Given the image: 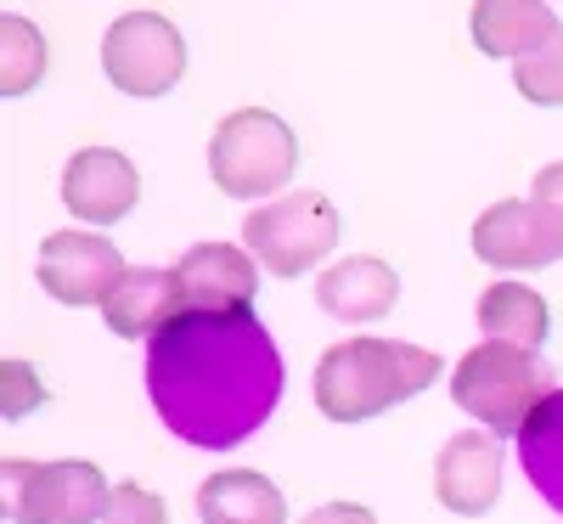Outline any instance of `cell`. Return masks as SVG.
Returning <instances> with one entry per match:
<instances>
[{
  "label": "cell",
  "mask_w": 563,
  "mask_h": 524,
  "mask_svg": "<svg viewBox=\"0 0 563 524\" xmlns=\"http://www.w3.org/2000/svg\"><path fill=\"white\" fill-rule=\"evenodd\" d=\"M113 507V485L97 462H29L7 457V518L12 524H97Z\"/></svg>",
  "instance_id": "cell-6"
},
{
  "label": "cell",
  "mask_w": 563,
  "mask_h": 524,
  "mask_svg": "<svg viewBox=\"0 0 563 524\" xmlns=\"http://www.w3.org/2000/svg\"><path fill=\"white\" fill-rule=\"evenodd\" d=\"M40 79H45V34L23 12H7L0 18V97H29Z\"/></svg>",
  "instance_id": "cell-19"
},
{
  "label": "cell",
  "mask_w": 563,
  "mask_h": 524,
  "mask_svg": "<svg viewBox=\"0 0 563 524\" xmlns=\"http://www.w3.org/2000/svg\"><path fill=\"white\" fill-rule=\"evenodd\" d=\"M180 310H254L260 260L238 243H198L175 260Z\"/></svg>",
  "instance_id": "cell-11"
},
{
  "label": "cell",
  "mask_w": 563,
  "mask_h": 524,
  "mask_svg": "<svg viewBox=\"0 0 563 524\" xmlns=\"http://www.w3.org/2000/svg\"><path fill=\"white\" fill-rule=\"evenodd\" d=\"M299 524H378V513L361 507V502H327V507L305 513Z\"/></svg>",
  "instance_id": "cell-23"
},
{
  "label": "cell",
  "mask_w": 563,
  "mask_h": 524,
  "mask_svg": "<svg viewBox=\"0 0 563 524\" xmlns=\"http://www.w3.org/2000/svg\"><path fill=\"white\" fill-rule=\"evenodd\" d=\"M530 193H536V198H541V204H547V209L563 220V164H547V170L536 175V186H530Z\"/></svg>",
  "instance_id": "cell-24"
},
{
  "label": "cell",
  "mask_w": 563,
  "mask_h": 524,
  "mask_svg": "<svg viewBox=\"0 0 563 524\" xmlns=\"http://www.w3.org/2000/svg\"><path fill=\"white\" fill-rule=\"evenodd\" d=\"M474 254L496 271H541L563 260V220L541 198H501L474 220Z\"/></svg>",
  "instance_id": "cell-8"
},
{
  "label": "cell",
  "mask_w": 563,
  "mask_h": 524,
  "mask_svg": "<svg viewBox=\"0 0 563 524\" xmlns=\"http://www.w3.org/2000/svg\"><path fill=\"white\" fill-rule=\"evenodd\" d=\"M519 462L552 513H563V390H552L519 428Z\"/></svg>",
  "instance_id": "cell-18"
},
{
  "label": "cell",
  "mask_w": 563,
  "mask_h": 524,
  "mask_svg": "<svg viewBox=\"0 0 563 524\" xmlns=\"http://www.w3.org/2000/svg\"><path fill=\"white\" fill-rule=\"evenodd\" d=\"M0 384H7V401H0V412H7L12 423L29 417L34 406H45V390H40V378L29 361H0Z\"/></svg>",
  "instance_id": "cell-22"
},
{
  "label": "cell",
  "mask_w": 563,
  "mask_h": 524,
  "mask_svg": "<svg viewBox=\"0 0 563 524\" xmlns=\"http://www.w3.org/2000/svg\"><path fill=\"white\" fill-rule=\"evenodd\" d=\"M400 299V276L378 254H350L316 276V305L339 321H378Z\"/></svg>",
  "instance_id": "cell-13"
},
{
  "label": "cell",
  "mask_w": 563,
  "mask_h": 524,
  "mask_svg": "<svg viewBox=\"0 0 563 524\" xmlns=\"http://www.w3.org/2000/svg\"><path fill=\"white\" fill-rule=\"evenodd\" d=\"M147 395L186 446L231 451L282 401V350L254 310H180L147 339Z\"/></svg>",
  "instance_id": "cell-1"
},
{
  "label": "cell",
  "mask_w": 563,
  "mask_h": 524,
  "mask_svg": "<svg viewBox=\"0 0 563 524\" xmlns=\"http://www.w3.org/2000/svg\"><path fill=\"white\" fill-rule=\"evenodd\" d=\"M141 198V170L119 148H79L63 170V204L85 226H113Z\"/></svg>",
  "instance_id": "cell-12"
},
{
  "label": "cell",
  "mask_w": 563,
  "mask_h": 524,
  "mask_svg": "<svg viewBox=\"0 0 563 524\" xmlns=\"http://www.w3.org/2000/svg\"><path fill=\"white\" fill-rule=\"evenodd\" d=\"M512 85H519V97L536 102V108H563V29L541 45V52L512 63Z\"/></svg>",
  "instance_id": "cell-20"
},
{
  "label": "cell",
  "mask_w": 563,
  "mask_h": 524,
  "mask_svg": "<svg viewBox=\"0 0 563 524\" xmlns=\"http://www.w3.org/2000/svg\"><path fill=\"white\" fill-rule=\"evenodd\" d=\"M339 237H344V220L327 193H282L249 215L243 249L271 276H305L339 249Z\"/></svg>",
  "instance_id": "cell-5"
},
{
  "label": "cell",
  "mask_w": 563,
  "mask_h": 524,
  "mask_svg": "<svg viewBox=\"0 0 563 524\" xmlns=\"http://www.w3.org/2000/svg\"><path fill=\"white\" fill-rule=\"evenodd\" d=\"M198 513L203 524H288L282 491L254 468H225L198 485Z\"/></svg>",
  "instance_id": "cell-16"
},
{
  "label": "cell",
  "mask_w": 563,
  "mask_h": 524,
  "mask_svg": "<svg viewBox=\"0 0 563 524\" xmlns=\"http://www.w3.org/2000/svg\"><path fill=\"white\" fill-rule=\"evenodd\" d=\"M434 496L456 518H479L501 496V440L490 428H462L434 457Z\"/></svg>",
  "instance_id": "cell-10"
},
{
  "label": "cell",
  "mask_w": 563,
  "mask_h": 524,
  "mask_svg": "<svg viewBox=\"0 0 563 524\" xmlns=\"http://www.w3.org/2000/svg\"><path fill=\"white\" fill-rule=\"evenodd\" d=\"M479 327H485V339L541 350L547 332H552V310L530 282H490L485 299H479Z\"/></svg>",
  "instance_id": "cell-17"
},
{
  "label": "cell",
  "mask_w": 563,
  "mask_h": 524,
  "mask_svg": "<svg viewBox=\"0 0 563 524\" xmlns=\"http://www.w3.org/2000/svg\"><path fill=\"white\" fill-rule=\"evenodd\" d=\"M445 372V361L406 339H344L316 361V406L333 423H366L411 401Z\"/></svg>",
  "instance_id": "cell-2"
},
{
  "label": "cell",
  "mask_w": 563,
  "mask_h": 524,
  "mask_svg": "<svg viewBox=\"0 0 563 524\" xmlns=\"http://www.w3.org/2000/svg\"><path fill=\"white\" fill-rule=\"evenodd\" d=\"M299 170V135L271 108H238L225 113L209 141V175L225 198H271Z\"/></svg>",
  "instance_id": "cell-4"
},
{
  "label": "cell",
  "mask_w": 563,
  "mask_h": 524,
  "mask_svg": "<svg viewBox=\"0 0 563 524\" xmlns=\"http://www.w3.org/2000/svg\"><path fill=\"white\" fill-rule=\"evenodd\" d=\"M130 265L119 260V249L108 243V237L97 231H52L40 243V260H34V276H40V288L52 294L57 305H108L113 294V282L124 276Z\"/></svg>",
  "instance_id": "cell-9"
},
{
  "label": "cell",
  "mask_w": 563,
  "mask_h": 524,
  "mask_svg": "<svg viewBox=\"0 0 563 524\" xmlns=\"http://www.w3.org/2000/svg\"><path fill=\"white\" fill-rule=\"evenodd\" d=\"M108 327L119 332V339H153L158 327H169L180 316V282H175V265L158 271V265H130L113 294L102 305Z\"/></svg>",
  "instance_id": "cell-15"
},
{
  "label": "cell",
  "mask_w": 563,
  "mask_h": 524,
  "mask_svg": "<svg viewBox=\"0 0 563 524\" xmlns=\"http://www.w3.org/2000/svg\"><path fill=\"white\" fill-rule=\"evenodd\" d=\"M563 390L552 367L536 356V350H519V345H501V339H485L474 345L456 372H451V401L467 412V417H479L490 435H512L519 440V428L536 417V406Z\"/></svg>",
  "instance_id": "cell-3"
},
{
  "label": "cell",
  "mask_w": 563,
  "mask_h": 524,
  "mask_svg": "<svg viewBox=\"0 0 563 524\" xmlns=\"http://www.w3.org/2000/svg\"><path fill=\"white\" fill-rule=\"evenodd\" d=\"M102 74L124 97H169L186 74V40L164 12H124L102 34Z\"/></svg>",
  "instance_id": "cell-7"
},
{
  "label": "cell",
  "mask_w": 563,
  "mask_h": 524,
  "mask_svg": "<svg viewBox=\"0 0 563 524\" xmlns=\"http://www.w3.org/2000/svg\"><path fill=\"white\" fill-rule=\"evenodd\" d=\"M467 29H474V45L485 57L525 63L530 52H541V45L558 34V12L547 7V0H474Z\"/></svg>",
  "instance_id": "cell-14"
},
{
  "label": "cell",
  "mask_w": 563,
  "mask_h": 524,
  "mask_svg": "<svg viewBox=\"0 0 563 524\" xmlns=\"http://www.w3.org/2000/svg\"><path fill=\"white\" fill-rule=\"evenodd\" d=\"M108 524H169V513H164V496H153L147 485L124 480V485H113Z\"/></svg>",
  "instance_id": "cell-21"
}]
</instances>
